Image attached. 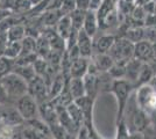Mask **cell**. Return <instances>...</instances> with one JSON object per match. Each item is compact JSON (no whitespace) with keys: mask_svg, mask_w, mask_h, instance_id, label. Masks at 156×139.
Instances as JSON below:
<instances>
[{"mask_svg":"<svg viewBox=\"0 0 156 139\" xmlns=\"http://www.w3.org/2000/svg\"><path fill=\"white\" fill-rule=\"evenodd\" d=\"M149 65L151 66V68L154 70V73L156 74V58H154V59H151L149 61Z\"/></svg>","mask_w":156,"mask_h":139,"instance_id":"cell-45","label":"cell"},{"mask_svg":"<svg viewBox=\"0 0 156 139\" xmlns=\"http://www.w3.org/2000/svg\"><path fill=\"white\" fill-rule=\"evenodd\" d=\"M133 88H134L133 84H130L129 81L126 79L113 80V82L111 85V92L115 95V98L118 100V106H119L117 124L124 119L125 111H126L127 103H128V100H129L130 93L133 91Z\"/></svg>","mask_w":156,"mask_h":139,"instance_id":"cell-1","label":"cell"},{"mask_svg":"<svg viewBox=\"0 0 156 139\" xmlns=\"http://www.w3.org/2000/svg\"><path fill=\"white\" fill-rule=\"evenodd\" d=\"M25 119L22 118V116L20 115V113L18 111V109L15 108V106H9L5 104L4 106V113H2V122L9 126L18 125L20 123H22Z\"/></svg>","mask_w":156,"mask_h":139,"instance_id":"cell-12","label":"cell"},{"mask_svg":"<svg viewBox=\"0 0 156 139\" xmlns=\"http://www.w3.org/2000/svg\"><path fill=\"white\" fill-rule=\"evenodd\" d=\"M13 72L20 75L22 79L26 80L27 82H29L30 80H33L36 77V73H35L33 65H15Z\"/></svg>","mask_w":156,"mask_h":139,"instance_id":"cell-23","label":"cell"},{"mask_svg":"<svg viewBox=\"0 0 156 139\" xmlns=\"http://www.w3.org/2000/svg\"><path fill=\"white\" fill-rule=\"evenodd\" d=\"M143 23H144V27H156V15L155 14H147Z\"/></svg>","mask_w":156,"mask_h":139,"instance_id":"cell-38","label":"cell"},{"mask_svg":"<svg viewBox=\"0 0 156 139\" xmlns=\"http://www.w3.org/2000/svg\"><path fill=\"white\" fill-rule=\"evenodd\" d=\"M76 6L77 9L87 12L90 9V0H76Z\"/></svg>","mask_w":156,"mask_h":139,"instance_id":"cell-37","label":"cell"},{"mask_svg":"<svg viewBox=\"0 0 156 139\" xmlns=\"http://www.w3.org/2000/svg\"><path fill=\"white\" fill-rule=\"evenodd\" d=\"M146 37L144 40L150 42L151 44H156V27H144Z\"/></svg>","mask_w":156,"mask_h":139,"instance_id":"cell-35","label":"cell"},{"mask_svg":"<svg viewBox=\"0 0 156 139\" xmlns=\"http://www.w3.org/2000/svg\"><path fill=\"white\" fill-rule=\"evenodd\" d=\"M154 70L151 68V66L149 65V63H143L142 67H141V71L139 73V77L137 80L134 85V88H137L143 85H147L149 84V81L151 80V78L154 77Z\"/></svg>","mask_w":156,"mask_h":139,"instance_id":"cell-21","label":"cell"},{"mask_svg":"<svg viewBox=\"0 0 156 139\" xmlns=\"http://www.w3.org/2000/svg\"><path fill=\"white\" fill-rule=\"evenodd\" d=\"M0 81L5 87L9 101L12 103H14L21 96L28 94V82L25 79H22L20 75H18L16 73H9L6 77L1 78Z\"/></svg>","mask_w":156,"mask_h":139,"instance_id":"cell-2","label":"cell"},{"mask_svg":"<svg viewBox=\"0 0 156 139\" xmlns=\"http://www.w3.org/2000/svg\"><path fill=\"white\" fill-rule=\"evenodd\" d=\"M7 38L8 41H13V42H21L26 37L27 30L26 26L22 22H16L13 26L9 27V29L7 30Z\"/></svg>","mask_w":156,"mask_h":139,"instance_id":"cell-16","label":"cell"},{"mask_svg":"<svg viewBox=\"0 0 156 139\" xmlns=\"http://www.w3.org/2000/svg\"><path fill=\"white\" fill-rule=\"evenodd\" d=\"M65 108H66V111L69 113L71 119L73 121V123L80 129L85 123V117H84V114H83V110L79 108V106H78L75 101L71 102L69 106L65 107Z\"/></svg>","mask_w":156,"mask_h":139,"instance_id":"cell-19","label":"cell"},{"mask_svg":"<svg viewBox=\"0 0 156 139\" xmlns=\"http://www.w3.org/2000/svg\"><path fill=\"white\" fill-rule=\"evenodd\" d=\"M134 58L141 60L143 63H149L154 58L153 44L148 41H141L134 44Z\"/></svg>","mask_w":156,"mask_h":139,"instance_id":"cell-10","label":"cell"},{"mask_svg":"<svg viewBox=\"0 0 156 139\" xmlns=\"http://www.w3.org/2000/svg\"><path fill=\"white\" fill-rule=\"evenodd\" d=\"M108 55L113 58L114 63H127L134 57V43L125 37H117Z\"/></svg>","mask_w":156,"mask_h":139,"instance_id":"cell-4","label":"cell"},{"mask_svg":"<svg viewBox=\"0 0 156 139\" xmlns=\"http://www.w3.org/2000/svg\"><path fill=\"white\" fill-rule=\"evenodd\" d=\"M91 58L80 57L70 63L69 66V77L70 78H84L89 73Z\"/></svg>","mask_w":156,"mask_h":139,"instance_id":"cell-8","label":"cell"},{"mask_svg":"<svg viewBox=\"0 0 156 139\" xmlns=\"http://www.w3.org/2000/svg\"><path fill=\"white\" fill-rule=\"evenodd\" d=\"M149 85L153 87V89L156 92V74H154V77L151 78V80L149 81Z\"/></svg>","mask_w":156,"mask_h":139,"instance_id":"cell-43","label":"cell"},{"mask_svg":"<svg viewBox=\"0 0 156 139\" xmlns=\"http://www.w3.org/2000/svg\"><path fill=\"white\" fill-rule=\"evenodd\" d=\"M129 16H132L133 19H135L137 21L143 22L144 19H146V16H147V13H146L143 6H137V5H135V7H134V9H133V12H132V14H130Z\"/></svg>","mask_w":156,"mask_h":139,"instance_id":"cell-34","label":"cell"},{"mask_svg":"<svg viewBox=\"0 0 156 139\" xmlns=\"http://www.w3.org/2000/svg\"><path fill=\"white\" fill-rule=\"evenodd\" d=\"M113 80L117 79H125L126 75V63H114L113 66L110 68V71L107 72Z\"/></svg>","mask_w":156,"mask_h":139,"instance_id":"cell-28","label":"cell"},{"mask_svg":"<svg viewBox=\"0 0 156 139\" xmlns=\"http://www.w3.org/2000/svg\"><path fill=\"white\" fill-rule=\"evenodd\" d=\"M86 34H89L93 38L96 37L98 30H99V21L97 18V13L94 11H87L85 14L84 23L82 28Z\"/></svg>","mask_w":156,"mask_h":139,"instance_id":"cell-13","label":"cell"},{"mask_svg":"<svg viewBox=\"0 0 156 139\" xmlns=\"http://www.w3.org/2000/svg\"><path fill=\"white\" fill-rule=\"evenodd\" d=\"M50 51H51V48H50L49 42L46 38V36L43 34H41L36 38V53H37V56L42 57V58H46Z\"/></svg>","mask_w":156,"mask_h":139,"instance_id":"cell-24","label":"cell"},{"mask_svg":"<svg viewBox=\"0 0 156 139\" xmlns=\"http://www.w3.org/2000/svg\"><path fill=\"white\" fill-rule=\"evenodd\" d=\"M8 103H11L9 98H8V95H7V92H6V89H5V87H4V85H2L1 81H0V104L5 106V104H8Z\"/></svg>","mask_w":156,"mask_h":139,"instance_id":"cell-36","label":"cell"},{"mask_svg":"<svg viewBox=\"0 0 156 139\" xmlns=\"http://www.w3.org/2000/svg\"><path fill=\"white\" fill-rule=\"evenodd\" d=\"M29 1H30V4H32L33 9L39 8V7L41 6V5H43V2H44V0H29Z\"/></svg>","mask_w":156,"mask_h":139,"instance_id":"cell-42","label":"cell"},{"mask_svg":"<svg viewBox=\"0 0 156 139\" xmlns=\"http://www.w3.org/2000/svg\"><path fill=\"white\" fill-rule=\"evenodd\" d=\"M76 9H77L76 0H62V5H61V8H59V12L63 16L64 15H70Z\"/></svg>","mask_w":156,"mask_h":139,"instance_id":"cell-33","label":"cell"},{"mask_svg":"<svg viewBox=\"0 0 156 139\" xmlns=\"http://www.w3.org/2000/svg\"><path fill=\"white\" fill-rule=\"evenodd\" d=\"M143 65V61L136 59V58H132L126 63V75L125 79L128 80L130 84H133V86L135 85L139 77V73L141 71V67Z\"/></svg>","mask_w":156,"mask_h":139,"instance_id":"cell-15","label":"cell"},{"mask_svg":"<svg viewBox=\"0 0 156 139\" xmlns=\"http://www.w3.org/2000/svg\"><path fill=\"white\" fill-rule=\"evenodd\" d=\"M62 16L59 11H44L40 18V22L44 28H55Z\"/></svg>","mask_w":156,"mask_h":139,"instance_id":"cell-17","label":"cell"},{"mask_svg":"<svg viewBox=\"0 0 156 139\" xmlns=\"http://www.w3.org/2000/svg\"><path fill=\"white\" fill-rule=\"evenodd\" d=\"M14 4H15V0H0V8L13 11Z\"/></svg>","mask_w":156,"mask_h":139,"instance_id":"cell-39","label":"cell"},{"mask_svg":"<svg viewBox=\"0 0 156 139\" xmlns=\"http://www.w3.org/2000/svg\"><path fill=\"white\" fill-rule=\"evenodd\" d=\"M72 29H73V27H72V23H71V19H70V16L69 15H64V16H62L59 21L57 22V25L55 26V30L57 31L59 36H62L64 40L68 38V36L70 35V33L72 31Z\"/></svg>","mask_w":156,"mask_h":139,"instance_id":"cell-22","label":"cell"},{"mask_svg":"<svg viewBox=\"0 0 156 139\" xmlns=\"http://www.w3.org/2000/svg\"><path fill=\"white\" fill-rule=\"evenodd\" d=\"M33 9L32 4L29 0H15V4L13 7V12L16 15H26Z\"/></svg>","mask_w":156,"mask_h":139,"instance_id":"cell-29","label":"cell"},{"mask_svg":"<svg viewBox=\"0 0 156 139\" xmlns=\"http://www.w3.org/2000/svg\"><path fill=\"white\" fill-rule=\"evenodd\" d=\"M135 100L137 107L148 116L156 110V92L149 84L137 87Z\"/></svg>","mask_w":156,"mask_h":139,"instance_id":"cell-3","label":"cell"},{"mask_svg":"<svg viewBox=\"0 0 156 139\" xmlns=\"http://www.w3.org/2000/svg\"><path fill=\"white\" fill-rule=\"evenodd\" d=\"M103 1H104V0H90V9H89V11H94V12H97L98 9H99V7L101 6Z\"/></svg>","mask_w":156,"mask_h":139,"instance_id":"cell-40","label":"cell"},{"mask_svg":"<svg viewBox=\"0 0 156 139\" xmlns=\"http://www.w3.org/2000/svg\"><path fill=\"white\" fill-rule=\"evenodd\" d=\"M2 113H4V106L0 104V122H2Z\"/></svg>","mask_w":156,"mask_h":139,"instance_id":"cell-47","label":"cell"},{"mask_svg":"<svg viewBox=\"0 0 156 139\" xmlns=\"http://www.w3.org/2000/svg\"><path fill=\"white\" fill-rule=\"evenodd\" d=\"M14 106L18 109L20 115L22 116V118L25 121H32L35 119L37 116L39 111V103L37 101L30 96L29 94H26L23 96H21L14 102Z\"/></svg>","mask_w":156,"mask_h":139,"instance_id":"cell-5","label":"cell"},{"mask_svg":"<svg viewBox=\"0 0 156 139\" xmlns=\"http://www.w3.org/2000/svg\"><path fill=\"white\" fill-rule=\"evenodd\" d=\"M77 46L80 51V56L85 58H91L94 53V48H93V37L90 36L89 34H86L80 29L78 34L77 40Z\"/></svg>","mask_w":156,"mask_h":139,"instance_id":"cell-9","label":"cell"},{"mask_svg":"<svg viewBox=\"0 0 156 139\" xmlns=\"http://www.w3.org/2000/svg\"><path fill=\"white\" fill-rule=\"evenodd\" d=\"M149 116H150V118H151V121H153V123H154L155 126H156V110L151 114V115H149Z\"/></svg>","mask_w":156,"mask_h":139,"instance_id":"cell-46","label":"cell"},{"mask_svg":"<svg viewBox=\"0 0 156 139\" xmlns=\"http://www.w3.org/2000/svg\"><path fill=\"white\" fill-rule=\"evenodd\" d=\"M48 126H49V131L52 134L54 139H68L69 132L59 124L58 122L52 123V124H50V125Z\"/></svg>","mask_w":156,"mask_h":139,"instance_id":"cell-30","label":"cell"},{"mask_svg":"<svg viewBox=\"0 0 156 139\" xmlns=\"http://www.w3.org/2000/svg\"><path fill=\"white\" fill-rule=\"evenodd\" d=\"M121 37L127 38L134 44L141 42V41H144V37H146L144 27H130V28H127Z\"/></svg>","mask_w":156,"mask_h":139,"instance_id":"cell-20","label":"cell"},{"mask_svg":"<svg viewBox=\"0 0 156 139\" xmlns=\"http://www.w3.org/2000/svg\"><path fill=\"white\" fill-rule=\"evenodd\" d=\"M21 55V42H13V41H8L5 49V52L4 56L7 58H11V59H16Z\"/></svg>","mask_w":156,"mask_h":139,"instance_id":"cell-25","label":"cell"},{"mask_svg":"<svg viewBox=\"0 0 156 139\" xmlns=\"http://www.w3.org/2000/svg\"><path fill=\"white\" fill-rule=\"evenodd\" d=\"M125 1H129V2H134L135 4V0H125Z\"/></svg>","mask_w":156,"mask_h":139,"instance_id":"cell-48","label":"cell"},{"mask_svg":"<svg viewBox=\"0 0 156 139\" xmlns=\"http://www.w3.org/2000/svg\"><path fill=\"white\" fill-rule=\"evenodd\" d=\"M85 14H86V12H84V11L76 9V11H73V12L69 15V16H70V19H71L72 27H73L75 29L80 30V29L83 28V23H84V19H85Z\"/></svg>","mask_w":156,"mask_h":139,"instance_id":"cell-31","label":"cell"},{"mask_svg":"<svg viewBox=\"0 0 156 139\" xmlns=\"http://www.w3.org/2000/svg\"><path fill=\"white\" fill-rule=\"evenodd\" d=\"M33 67L35 70V73L36 75H40V77H43L44 74L48 71V67H49V64L47 61L46 58H42V57H39L37 59L34 61L33 64Z\"/></svg>","mask_w":156,"mask_h":139,"instance_id":"cell-32","label":"cell"},{"mask_svg":"<svg viewBox=\"0 0 156 139\" xmlns=\"http://www.w3.org/2000/svg\"><path fill=\"white\" fill-rule=\"evenodd\" d=\"M84 85L85 91H86V95L91 96L93 99H96V93L99 89V79H98V74L96 73H87L84 78Z\"/></svg>","mask_w":156,"mask_h":139,"instance_id":"cell-18","label":"cell"},{"mask_svg":"<svg viewBox=\"0 0 156 139\" xmlns=\"http://www.w3.org/2000/svg\"><path fill=\"white\" fill-rule=\"evenodd\" d=\"M13 14L12 11H8V9H4V8H0V22H2V21L7 19L8 16H11Z\"/></svg>","mask_w":156,"mask_h":139,"instance_id":"cell-41","label":"cell"},{"mask_svg":"<svg viewBox=\"0 0 156 139\" xmlns=\"http://www.w3.org/2000/svg\"><path fill=\"white\" fill-rule=\"evenodd\" d=\"M149 1H151V0H135V5H137V6H143V5L148 4Z\"/></svg>","mask_w":156,"mask_h":139,"instance_id":"cell-44","label":"cell"},{"mask_svg":"<svg viewBox=\"0 0 156 139\" xmlns=\"http://www.w3.org/2000/svg\"><path fill=\"white\" fill-rule=\"evenodd\" d=\"M28 94L37 101V103H43L49 101L48 98V85L42 77L36 75L28 82Z\"/></svg>","mask_w":156,"mask_h":139,"instance_id":"cell-6","label":"cell"},{"mask_svg":"<svg viewBox=\"0 0 156 139\" xmlns=\"http://www.w3.org/2000/svg\"><path fill=\"white\" fill-rule=\"evenodd\" d=\"M14 67H15V60L14 59L7 58L5 56L0 57V79L13 72Z\"/></svg>","mask_w":156,"mask_h":139,"instance_id":"cell-27","label":"cell"},{"mask_svg":"<svg viewBox=\"0 0 156 139\" xmlns=\"http://www.w3.org/2000/svg\"><path fill=\"white\" fill-rule=\"evenodd\" d=\"M36 53V38L26 35V37L21 41V55Z\"/></svg>","mask_w":156,"mask_h":139,"instance_id":"cell-26","label":"cell"},{"mask_svg":"<svg viewBox=\"0 0 156 139\" xmlns=\"http://www.w3.org/2000/svg\"><path fill=\"white\" fill-rule=\"evenodd\" d=\"M115 40H117V36L111 35V34H103L96 40L93 38L94 53H108Z\"/></svg>","mask_w":156,"mask_h":139,"instance_id":"cell-11","label":"cell"},{"mask_svg":"<svg viewBox=\"0 0 156 139\" xmlns=\"http://www.w3.org/2000/svg\"><path fill=\"white\" fill-rule=\"evenodd\" d=\"M113 64L114 60L108 53H93V56L91 57L89 73H107L111 67L113 66Z\"/></svg>","mask_w":156,"mask_h":139,"instance_id":"cell-7","label":"cell"},{"mask_svg":"<svg viewBox=\"0 0 156 139\" xmlns=\"http://www.w3.org/2000/svg\"><path fill=\"white\" fill-rule=\"evenodd\" d=\"M66 87H68L69 93L71 94L73 101L86 95L83 78H70L66 81Z\"/></svg>","mask_w":156,"mask_h":139,"instance_id":"cell-14","label":"cell"}]
</instances>
